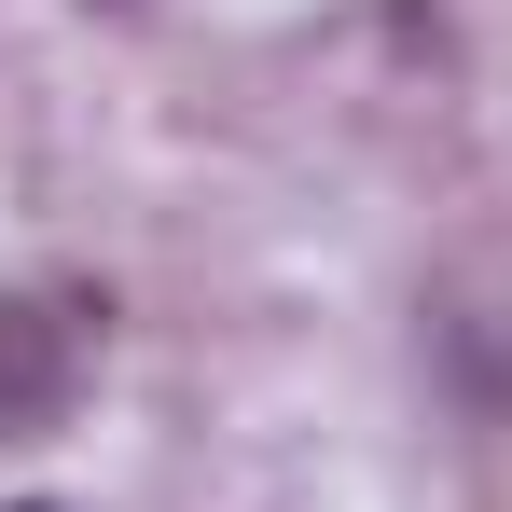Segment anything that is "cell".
Listing matches in <instances>:
<instances>
[{"mask_svg": "<svg viewBox=\"0 0 512 512\" xmlns=\"http://www.w3.org/2000/svg\"><path fill=\"white\" fill-rule=\"evenodd\" d=\"M70 402H84V319L42 305V291H0V429L28 443V429H56Z\"/></svg>", "mask_w": 512, "mask_h": 512, "instance_id": "1", "label": "cell"}, {"mask_svg": "<svg viewBox=\"0 0 512 512\" xmlns=\"http://www.w3.org/2000/svg\"><path fill=\"white\" fill-rule=\"evenodd\" d=\"M14 512H56V499H14Z\"/></svg>", "mask_w": 512, "mask_h": 512, "instance_id": "2", "label": "cell"}]
</instances>
